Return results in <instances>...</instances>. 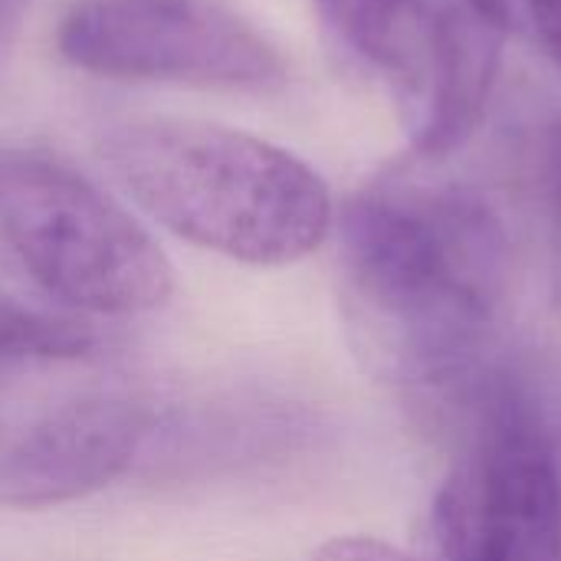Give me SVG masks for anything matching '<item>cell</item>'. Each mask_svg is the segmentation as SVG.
I'll return each mask as SVG.
<instances>
[{"label": "cell", "instance_id": "1", "mask_svg": "<svg viewBox=\"0 0 561 561\" xmlns=\"http://www.w3.org/2000/svg\"><path fill=\"white\" fill-rule=\"evenodd\" d=\"M355 348L408 391L473 378L510 286L500 214L470 187L381 178L342 214Z\"/></svg>", "mask_w": 561, "mask_h": 561}, {"label": "cell", "instance_id": "2", "mask_svg": "<svg viewBox=\"0 0 561 561\" xmlns=\"http://www.w3.org/2000/svg\"><path fill=\"white\" fill-rule=\"evenodd\" d=\"M99 158L125 194L174 237L247 266H289L332 230L325 181L293 151L214 122H115Z\"/></svg>", "mask_w": 561, "mask_h": 561}, {"label": "cell", "instance_id": "3", "mask_svg": "<svg viewBox=\"0 0 561 561\" xmlns=\"http://www.w3.org/2000/svg\"><path fill=\"white\" fill-rule=\"evenodd\" d=\"M0 240L59 302L138 316L168 302L174 270L95 181L33 148H0Z\"/></svg>", "mask_w": 561, "mask_h": 561}, {"label": "cell", "instance_id": "4", "mask_svg": "<svg viewBox=\"0 0 561 561\" xmlns=\"http://www.w3.org/2000/svg\"><path fill=\"white\" fill-rule=\"evenodd\" d=\"M477 434L431 510L437 561H561V470L523 365L477 385Z\"/></svg>", "mask_w": 561, "mask_h": 561}, {"label": "cell", "instance_id": "5", "mask_svg": "<svg viewBox=\"0 0 561 561\" xmlns=\"http://www.w3.org/2000/svg\"><path fill=\"white\" fill-rule=\"evenodd\" d=\"M59 56L99 79L270 95L286 85L279 46L220 0H79Z\"/></svg>", "mask_w": 561, "mask_h": 561}, {"label": "cell", "instance_id": "6", "mask_svg": "<svg viewBox=\"0 0 561 561\" xmlns=\"http://www.w3.org/2000/svg\"><path fill=\"white\" fill-rule=\"evenodd\" d=\"M154 427L148 404L115 394L69 401L0 457V503L46 510L82 500L128 470Z\"/></svg>", "mask_w": 561, "mask_h": 561}, {"label": "cell", "instance_id": "7", "mask_svg": "<svg viewBox=\"0 0 561 561\" xmlns=\"http://www.w3.org/2000/svg\"><path fill=\"white\" fill-rule=\"evenodd\" d=\"M516 26L513 0H444L427 23L431 99L417 131V158L440 161L480 128L506 36Z\"/></svg>", "mask_w": 561, "mask_h": 561}, {"label": "cell", "instance_id": "8", "mask_svg": "<svg viewBox=\"0 0 561 561\" xmlns=\"http://www.w3.org/2000/svg\"><path fill=\"white\" fill-rule=\"evenodd\" d=\"M319 7L339 39L375 66L411 59L417 0H319Z\"/></svg>", "mask_w": 561, "mask_h": 561}, {"label": "cell", "instance_id": "9", "mask_svg": "<svg viewBox=\"0 0 561 561\" xmlns=\"http://www.w3.org/2000/svg\"><path fill=\"white\" fill-rule=\"evenodd\" d=\"M95 345V335L66 316L30 309L0 293V358H79Z\"/></svg>", "mask_w": 561, "mask_h": 561}, {"label": "cell", "instance_id": "10", "mask_svg": "<svg viewBox=\"0 0 561 561\" xmlns=\"http://www.w3.org/2000/svg\"><path fill=\"white\" fill-rule=\"evenodd\" d=\"M516 26H529L561 72V0H513Z\"/></svg>", "mask_w": 561, "mask_h": 561}, {"label": "cell", "instance_id": "11", "mask_svg": "<svg viewBox=\"0 0 561 561\" xmlns=\"http://www.w3.org/2000/svg\"><path fill=\"white\" fill-rule=\"evenodd\" d=\"M539 187L542 197L549 204L556 233L561 243V122L549 125V131L542 135V148H539Z\"/></svg>", "mask_w": 561, "mask_h": 561}, {"label": "cell", "instance_id": "12", "mask_svg": "<svg viewBox=\"0 0 561 561\" xmlns=\"http://www.w3.org/2000/svg\"><path fill=\"white\" fill-rule=\"evenodd\" d=\"M309 561H417L404 556L401 549L368 539V536H345V539H332L325 542Z\"/></svg>", "mask_w": 561, "mask_h": 561}, {"label": "cell", "instance_id": "13", "mask_svg": "<svg viewBox=\"0 0 561 561\" xmlns=\"http://www.w3.org/2000/svg\"><path fill=\"white\" fill-rule=\"evenodd\" d=\"M30 0H0V66L16 39V30H20V20H23V10H26Z\"/></svg>", "mask_w": 561, "mask_h": 561}]
</instances>
